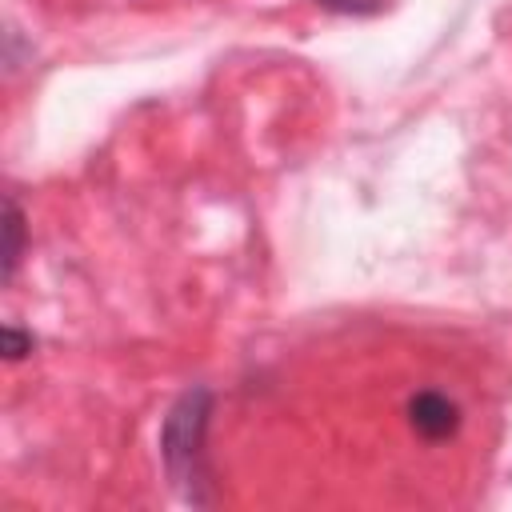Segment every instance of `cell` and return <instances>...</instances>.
Wrapping results in <instances>:
<instances>
[{
	"instance_id": "cell-1",
	"label": "cell",
	"mask_w": 512,
	"mask_h": 512,
	"mask_svg": "<svg viewBox=\"0 0 512 512\" xmlns=\"http://www.w3.org/2000/svg\"><path fill=\"white\" fill-rule=\"evenodd\" d=\"M208 416H212V392L208 388H188L164 416L160 424V460L172 480V488L188 504H204L208 496L200 492L204 484V436H208Z\"/></svg>"
},
{
	"instance_id": "cell-2",
	"label": "cell",
	"mask_w": 512,
	"mask_h": 512,
	"mask_svg": "<svg viewBox=\"0 0 512 512\" xmlns=\"http://www.w3.org/2000/svg\"><path fill=\"white\" fill-rule=\"evenodd\" d=\"M408 424L416 436L440 444L460 432V404L440 388H420L408 396Z\"/></svg>"
},
{
	"instance_id": "cell-3",
	"label": "cell",
	"mask_w": 512,
	"mask_h": 512,
	"mask_svg": "<svg viewBox=\"0 0 512 512\" xmlns=\"http://www.w3.org/2000/svg\"><path fill=\"white\" fill-rule=\"evenodd\" d=\"M4 232H8V244H4V280L12 284L16 268H20V256H24V216H20V204L8 196V220H4Z\"/></svg>"
},
{
	"instance_id": "cell-4",
	"label": "cell",
	"mask_w": 512,
	"mask_h": 512,
	"mask_svg": "<svg viewBox=\"0 0 512 512\" xmlns=\"http://www.w3.org/2000/svg\"><path fill=\"white\" fill-rule=\"evenodd\" d=\"M320 8H328V12H344V16H372V12H380L388 0H316Z\"/></svg>"
},
{
	"instance_id": "cell-5",
	"label": "cell",
	"mask_w": 512,
	"mask_h": 512,
	"mask_svg": "<svg viewBox=\"0 0 512 512\" xmlns=\"http://www.w3.org/2000/svg\"><path fill=\"white\" fill-rule=\"evenodd\" d=\"M28 352H32V336L20 332L16 324H4V356L8 360H24Z\"/></svg>"
}]
</instances>
